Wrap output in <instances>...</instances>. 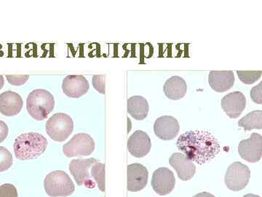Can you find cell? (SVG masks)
I'll use <instances>...</instances> for the list:
<instances>
[{
    "label": "cell",
    "instance_id": "9",
    "mask_svg": "<svg viewBox=\"0 0 262 197\" xmlns=\"http://www.w3.org/2000/svg\"><path fill=\"white\" fill-rule=\"evenodd\" d=\"M238 153L243 160L250 163L259 162L262 156V136L258 133H252L248 139L239 143Z\"/></svg>",
    "mask_w": 262,
    "mask_h": 197
},
{
    "label": "cell",
    "instance_id": "8",
    "mask_svg": "<svg viewBox=\"0 0 262 197\" xmlns=\"http://www.w3.org/2000/svg\"><path fill=\"white\" fill-rule=\"evenodd\" d=\"M98 160L96 159H77L73 160L70 164L71 174L75 179L78 186L87 188H94L95 183L91 179V169Z\"/></svg>",
    "mask_w": 262,
    "mask_h": 197
},
{
    "label": "cell",
    "instance_id": "23",
    "mask_svg": "<svg viewBox=\"0 0 262 197\" xmlns=\"http://www.w3.org/2000/svg\"><path fill=\"white\" fill-rule=\"evenodd\" d=\"M237 74L244 84L251 85L261 78L262 71H237Z\"/></svg>",
    "mask_w": 262,
    "mask_h": 197
},
{
    "label": "cell",
    "instance_id": "13",
    "mask_svg": "<svg viewBox=\"0 0 262 197\" xmlns=\"http://www.w3.org/2000/svg\"><path fill=\"white\" fill-rule=\"evenodd\" d=\"M246 98L241 91H233L225 95L221 101L224 111L230 119H237L246 107Z\"/></svg>",
    "mask_w": 262,
    "mask_h": 197
},
{
    "label": "cell",
    "instance_id": "29",
    "mask_svg": "<svg viewBox=\"0 0 262 197\" xmlns=\"http://www.w3.org/2000/svg\"><path fill=\"white\" fill-rule=\"evenodd\" d=\"M9 132L8 125L3 121H0V143H3L6 139Z\"/></svg>",
    "mask_w": 262,
    "mask_h": 197
},
{
    "label": "cell",
    "instance_id": "20",
    "mask_svg": "<svg viewBox=\"0 0 262 197\" xmlns=\"http://www.w3.org/2000/svg\"><path fill=\"white\" fill-rule=\"evenodd\" d=\"M127 112L137 121H142L147 117L149 106L147 100L141 96H131L127 102Z\"/></svg>",
    "mask_w": 262,
    "mask_h": 197
},
{
    "label": "cell",
    "instance_id": "7",
    "mask_svg": "<svg viewBox=\"0 0 262 197\" xmlns=\"http://www.w3.org/2000/svg\"><path fill=\"white\" fill-rule=\"evenodd\" d=\"M251 179V171L248 166L236 162L229 165L226 172V186L231 191H239L247 186Z\"/></svg>",
    "mask_w": 262,
    "mask_h": 197
},
{
    "label": "cell",
    "instance_id": "5",
    "mask_svg": "<svg viewBox=\"0 0 262 197\" xmlns=\"http://www.w3.org/2000/svg\"><path fill=\"white\" fill-rule=\"evenodd\" d=\"M46 132L54 141L63 142L72 134L74 130V122L67 114H54L46 123Z\"/></svg>",
    "mask_w": 262,
    "mask_h": 197
},
{
    "label": "cell",
    "instance_id": "21",
    "mask_svg": "<svg viewBox=\"0 0 262 197\" xmlns=\"http://www.w3.org/2000/svg\"><path fill=\"white\" fill-rule=\"evenodd\" d=\"M238 126L244 130L251 131L253 129H262V111L254 110L245 115L238 122Z\"/></svg>",
    "mask_w": 262,
    "mask_h": 197
},
{
    "label": "cell",
    "instance_id": "11",
    "mask_svg": "<svg viewBox=\"0 0 262 197\" xmlns=\"http://www.w3.org/2000/svg\"><path fill=\"white\" fill-rule=\"evenodd\" d=\"M127 188L129 191L136 192L146 187L149 179L147 169L141 164H132L127 166Z\"/></svg>",
    "mask_w": 262,
    "mask_h": 197
},
{
    "label": "cell",
    "instance_id": "2",
    "mask_svg": "<svg viewBox=\"0 0 262 197\" xmlns=\"http://www.w3.org/2000/svg\"><path fill=\"white\" fill-rule=\"evenodd\" d=\"M48 146V141L42 134L28 132L20 134L15 139L13 149L19 160H34L42 154Z\"/></svg>",
    "mask_w": 262,
    "mask_h": 197
},
{
    "label": "cell",
    "instance_id": "19",
    "mask_svg": "<svg viewBox=\"0 0 262 197\" xmlns=\"http://www.w3.org/2000/svg\"><path fill=\"white\" fill-rule=\"evenodd\" d=\"M163 91L169 100H181L187 94V83L179 76H173L165 82L163 86Z\"/></svg>",
    "mask_w": 262,
    "mask_h": 197
},
{
    "label": "cell",
    "instance_id": "25",
    "mask_svg": "<svg viewBox=\"0 0 262 197\" xmlns=\"http://www.w3.org/2000/svg\"><path fill=\"white\" fill-rule=\"evenodd\" d=\"M18 191L13 184L6 183L0 186V197H18Z\"/></svg>",
    "mask_w": 262,
    "mask_h": 197
},
{
    "label": "cell",
    "instance_id": "10",
    "mask_svg": "<svg viewBox=\"0 0 262 197\" xmlns=\"http://www.w3.org/2000/svg\"><path fill=\"white\" fill-rule=\"evenodd\" d=\"M151 184L158 194L161 196L168 195L175 188V176L170 169L166 167H160L153 173Z\"/></svg>",
    "mask_w": 262,
    "mask_h": 197
},
{
    "label": "cell",
    "instance_id": "15",
    "mask_svg": "<svg viewBox=\"0 0 262 197\" xmlns=\"http://www.w3.org/2000/svg\"><path fill=\"white\" fill-rule=\"evenodd\" d=\"M127 149L133 156L143 158L149 153L151 143L149 135L144 131H136L127 140Z\"/></svg>",
    "mask_w": 262,
    "mask_h": 197
},
{
    "label": "cell",
    "instance_id": "4",
    "mask_svg": "<svg viewBox=\"0 0 262 197\" xmlns=\"http://www.w3.org/2000/svg\"><path fill=\"white\" fill-rule=\"evenodd\" d=\"M44 187L48 196L51 197L70 196L75 190L70 176L61 170L48 174L45 179Z\"/></svg>",
    "mask_w": 262,
    "mask_h": 197
},
{
    "label": "cell",
    "instance_id": "1",
    "mask_svg": "<svg viewBox=\"0 0 262 197\" xmlns=\"http://www.w3.org/2000/svg\"><path fill=\"white\" fill-rule=\"evenodd\" d=\"M177 148L198 164L208 163L220 152V144L214 136L207 131H186L179 136Z\"/></svg>",
    "mask_w": 262,
    "mask_h": 197
},
{
    "label": "cell",
    "instance_id": "22",
    "mask_svg": "<svg viewBox=\"0 0 262 197\" xmlns=\"http://www.w3.org/2000/svg\"><path fill=\"white\" fill-rule=\"evenodd\" d=\"M91 176L97 183L98 187L102 192L105 191V164L99 161L96 162L91 169Z\"/></svg>",
    "mask_w": 262,
    "mask_h": 197
},
{
    "label": "cell",
    "instance_id": "31",
    "mask_svg": "<svg viewBox=\"0 0 262 197\" xmlns=\"http://www.w3.org/2000/svg\"><path fill=\"white\" fill-rule=\"evenodd\" d=\"M4 77H3V75H0V90L3 89V86H4Z\"/></svg>",
    "mask_w": 262,
    "mask_h": 197
},
{
    "label": "cell",
    "instance_id": "12",
    "mask_svg": "<svg viewBox=\"0 0 262 197\" xmlns=\"http://www.w3.org/2000/svg\"><path fill=\"white\" fill-rule=\"evenodd\" d=\"M179 130V123L174 117L163 115L155 121V134L162 141H172L178 135Z\"/></svg>",
    "mask_w": 262,
    "mask_h": 197
},
{
    "label": "cell",
    "instance_id": "32",
    "mask_svg": "<svg viewBox=\"0 0 262 197\" xmlns=\"http://www.w3.org/2000/svg\"><path fill=\"white\" fill-rule=\"evenodd\" d=\"M243 197H260L259 196H257V195L253 194V193H248V194L245 195V196Z\"/></svg>",
    "mask_w": 262,
    "mask_h": 197
},
{
    "label": "cell",
    "instance_id": "27",
    "mask_svg": "<svg viewBox=\"0 0 262 197\" xmlns=\"http://www.w3.org/2000/svg\"><path fill=\"white\" fill-rule=\"evenodd\" d=\"M6 78L9 84L13 86H20L27 82L29 78V75H6Z\"/></svg>",
    "mask_w": 262,
    "mask_h": 197
},
{
    "label": "cell",
    "instance_id": "3",
    "mask_svg": "<svg viewBox=\"0 0 262 197\" xmlns=\"http://www.w3.org/2000/svg\"><path fill=\"white\" fill-rule=\"evenodd\" d=\"M55 107L53 94L46 89H35L27 98V110L29 115L37 121L47 119Z\"/></svg>",
    "mask_w": 262,
    "mask_h": 197
},
{
    "label": "cell",
    "instance_id": "16",
    "mask_svg": "<svg viewBox=\"0 0 262 197\" xmlns=\"http://www.w3.org/2000/svg\"><path fill=\"white\" fill-rule=\"evenodd\" d=\"M169 164L176 171L179 179L183 181H189L194 177L196 167L192 160L181 153H175L169 159Z\"/></svg>",
    "mask_w": 262,
    "mask_h": 197
},
{
    "label": "cell",
    "instance_id": "18",
    "mask_svg": "<svg viewBox=\"0 0 262 197\" xmlns=\"http://www.w3.org/2000/svg\"><path fill=\"white\" fill-rule=\"evenodd\" d=\"M234 81L232 71H211L208 75L210 86L216 92H225L232 89Z\"/></svg>",
    "mask_w": 262,
    "mask_h": 197
},
{
    "label": "cell",
    "instance_id": "28",
    "mask_svg": "<svg viewBox=\"0 0 262 197\" xmlns=\"http://www.w3.org/2000/svg\"><path fill=\"white\" fill-rule=\"evenodd\" d=\"M251 98L255 103L261 105L262 104V83L260 82L257 86H254L251 90Z\"/></svg>",
    "mask_w": 262,
    "mask_h": 197
},
{
    "label": "cell",
    "instance_id": "30",
    "mask_svg": "<svg viewBox=\"0 0 262 197\" xmlns=\"http://www.w3.org/2000/svg\"><path fill=\"white\" fill-rule=\"evenodd\" d=\"M193 197H215V196H213V195H212L211 193H208V192H202L198 193V194L195 195V196H194Z\"/></svg>",
    "mask_w": 262,
    "mask_h": 197
},
{
    "label": "cell",
    "instance_id": "6",
    "mask_svg": "<svg viewBox=\"0 0 262 197\" xmlns=\"http://www.w3.org/2000/svg\"><path fill=\"white\" fill-rule=\"evenodd\" d=\"M95 142L89 134L79 133L75 134L63 146V153L68 158L87 156L94 153Z\"/></svg>",
    "mask_w": 262,
    "mask_h": 197
},
{
    "label": "cell",
    "instance_id": "17",
    "mask_svg": "<svg viewBox=\"0 0 262 197\" xmlns=\"http://www.w3.org/2000/svg\"><path fill=\"white\" fill-rule=\"evenodd\" d=\"M24 101L18 93L7 91L0 94V113L5 116L18 115L23 108Z\"/></svg>",
    "mask_w": 262,
    "mask_h": 197
},
{
    "label": "cell",
    "instance_id": "24",
    "mask_svg": "<svg viewBox=\"0 0 262 197\" xmlns=\"http://www.w3.org/2000/svg\"><path fill=\"white\" fill-rule=\"evenodd\" d=\"M12 153L5 147H0V172H5L13 165Z\"/></svg>",
    "mask_w": 262,
    "mask_h": 197
},
{
    "label": "cell",
    "instance_id": "26",
    "mask_svg": "<svg viewBox=\"0 0 262 197\" xmlns=\"http://www.w3.org/2000/svg\"><path fill=\"white\" fill-rule=\"evenodd\" d=\"M105 80H106V75H105L93 76V86L100 94H105Z\"/></svg>",
    "mask_w": 262,
    "mask_h": 197
},
{
    "label": "cell",
    "instance_id": "14",
    "mask_svg": "<svg viewBox=\"0 0 262 197\" xmlns=\"http://www.w3.org/2000/svg\"><path fill=\"white\" fill-rule=\"evenodd\" d=\"M89 89V82L83 75H68L62 83L63 93L70 98H80L87 94Z\"/></svg>",
    "mask_w": 262,
    "mask_h": 197
}]
</instances>
